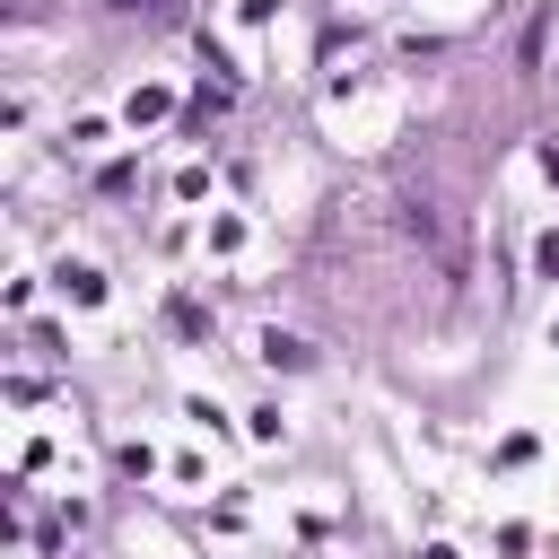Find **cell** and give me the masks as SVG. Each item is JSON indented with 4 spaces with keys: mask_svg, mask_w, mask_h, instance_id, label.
Masks as SVG:
<instances>
[{
    "mask_svg": "<svg viewBox=\"0 0 559 559\" xmlns=\"http://www.w3.org/2000/svg\"><path fill=\"white\" fill-rule=\"evenodd\" d=\"M262 358H271V367H314V349H306L297 332H262Z\"/></svg>",
    "mask_w": 559,
    "mask_h": 559,
    "instance_id": "obj_1",
    "label": "cell"
},
{
    "mask_svg": "<svg viewBox=\"0 0 559 559\" xmlns=\"http://www.w3.org/2000/svg\"><path fill=\"white\" fill-rule=\"evenodd\" d=\"M166 323H175V332H210V314H201L192 297H175V306H166Z\"/></svg>",
    "mask_w": 559,
    "mask_h": 559,
    "instance_id": "obj_2",
    "label": "cell"
},
{
    "mask_svg": "<svg viewBox=\"0 0 559 559\" xmlns=\"http://www.w3.org/2000/svg\"><path fill=\"white\" fill-rule=\"evenodd\" d=\"M542 271H550V280H559V227H550V236H542Z\"/></svg>",
    "mask_w": 559,
    "mask_h": 559,
    "instance_id": "obj_3",
    "label": "cell"
},
{
    "mask_svg": "<svg viewBox=\"0 0 559 559\" xmlns=\"http://www.w3.org/2000/svg\"><path fill=\"white\" fill-rule=\"evenodd\" d=\"M114 9H148V0H114Z\"/></svg>",
    "mask_w": 559,
    "mask_h": 559,
    "instance_id": "obj_4",
    "label": "cell"
}]
</instances>
